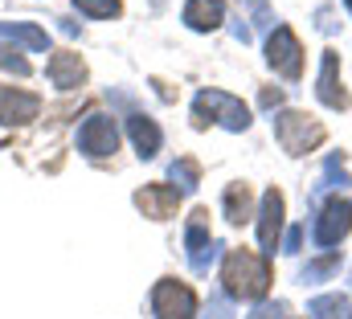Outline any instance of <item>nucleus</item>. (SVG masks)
I'll return each mask as SVG.
<instances>
[{"label":"nucleus","mask_w":352,"mask_h":319,"mask_svg":"<svg viewBox=\"0 0 352 319\" xmlns=\"http://www.w3.org/2000/svg\"><path fill=\"white\" fill-rule=\"evenodd\" d=\"M221 283H226V295L230 299H263L270 291V262L258 250H230L226 254V266H221Z\"/></svg>","instance_id":"f257e3e1"},{"label":"nucleus","mask_w":352,"mask_h":319,"mask_svg":"<svg viewBox=\"0 0 352 319\" xmlns=\"http://www.w3.org/2000/svg\"><path fill=\"white\" fill-rule=\"evenodd\" d=\"M274 135H278V144H283L287 156H307V152H316V148L328 140L324 123L311 119V115H303V111H283V115H274Z\"/></svg>","instance_id":"f03ea898"},{"label":"nucleus","mask_w":352,"mask_h":319,"mask_svg":"<svg viewBox=\"0 0 352 319\" xmlns=\"http://www.w3.org/2000/svg\"><path fill=\"white\" fill-rule=\"evenodd\" d=\"M192 123H197V127L221 123V127H230V131H246V127H250V111H246L234 94H226V90H201L197 102H192Z\"/></svg>","instance_id":"7ed1b4c3"},{"label":"nucleus","mask_w":352,"mask_h":319,"mask_svg":"<svg viewBox=\"0 0 352 319\" xmlns=\"http://www.w3.org/2000/svg\"><path fill=\"white\" fill-rule=\"evenodd\" d=\"M152 311H156V319H192L197 316V295L180 278H160L152 291Z\"/></svg>","instance_id":"20e7f679"},{"label":"nucleus","mask_w":352,"mask_h":319,"mask_svg":"<svg viewBox=\"0 0 352 319\" xmlns=\"http://www.w3.org/2000/svg\"><path fill=\"white\" fill-rule=\"evenodd\" d=\"M266 62H270L283 78H291V82L303 74V45H299L295 29L278 25V29L270 33V41H266Z\"/></svg>","instance_id":"39448f33"},{"label":"nucleus","mask_w":352,"mask_h":319,"mask_svg":"<svg viewBox=\"0 0 352 319\" xmlns=\"http://www.w3.org/2000/svg\"><path fill=\"white\" fill-rule=\"evenodd\" d=\"M349 230H352V201L349 197H332V201L320 209L316 241H320L324 250H332V245H340V241L349 238Z\"/></svg>","instance_id":"423d86ee"},{"label":"nucleus","mask_w":352,"mask_h":319,"mask_svg":"<svg viewBox=\"0 0 352 319\" xmlns=\"http://www.w3.org/2000/svg\"><path fill=\"white\" fill-rule=\"evenodd\" d=\"M184 245H188V258H192V270L205 274L209 270V258H213V230H209V209H192L188 213V226H184Z\"/></svg>","instance_id":"0eeeda50"},{"label":"nucleus","mask_w":352,"mask_h":319,"mask_svg":"<svg viewBox=\"0 0 352 319\" xmlns=\"http://www.w3.org/2000/svg\"><path fill=\"white\" fill-rule=\"evenodd\" d=\"M78 148H82L90 160L115 156V148H119V131H115L111 115H90L87 123H82V131H78Z\"/></svg>","instance_id":"6e6552de"},{"label":"nucleus","mask_w":352,"mask_h":319,"mask_svg":"<svg viewBox=\"0 0 352 319\" xmlns=\"http://www.w3.org/2000/svg\"><path fill=\"white\" fill-rule=\"evenodd\" d=\"M41 111V98L33 90H21V86H0V123L4 127H21V123H33Z\"/></svg>","instance_id":"1a4fd4ad"},{"label":"nucleus","mask_w":352,"mask_h":319,"mask_svg":"<svg viewBox=\"0 0 352 319\" xmlns=\"http://www.w3.org/2000/svg\"><path fill=\"white\" fill-rule=\"evenodd\" d=\"M283 209H287L283 192H278V188H266L263 209H258V241H263L266 254L283 245Z\"/></svg>","instance_id":"9d476101"},{"label":"nucleus","mask_w":352,"mask_h":319,"mask_svg":"<svg viewBox=\"0 0 352 319\" xmlns=\"http://www.w3.org/2000/svg\"><path fill=\"white\" fill-rule=\"evenodd\" d=\"M135 205H140L144 217L168 221L176 213V205H180V188H176V184H144V188L135 192Z\"/></svg>","instance_id":"9b49d317"},{"label":"nucleus","mask_w":352,"mask_h":319,"mask_svg":"<svg viewBox=\"0 0 352 319\" xmlns=\"http://www.w3.org/2000/svg\"><path fill=\"white\" fill-rule=\"evenodd\" d=\"M316 90H320V102H324V107H332V111H349L352 98H349V90L340 86V54H332V50L324 54L320 86H316Z\"/></svg>","instance_id":"f8f14e48"},{"label":"nucleus","mask_w":352,"mask_h":319,"mask_svg":"<svg viewBox=\"0 0 352 319\" xmlns=\"http://www.w3.org/2000/svg\"><path fill=\"white\" fill-rule=\"evenodd\" d=\"M45 74H50V82H54L58 90H74V86L87 82V62H82L74 50H58V54L50 58Z\"/></svg>","instance_id":"ddd939ff"},{"label":"nucleus","mask_w":352,"mask_h":319,"mask_svg":"<svg viewBox=\"0 0 352 319\" xmlns=\"http://www.w3.org/2000/svg\"><path fill=\"white\" fill-rule=\"evenodd\" d=\"M226 21V0H188L184 4V25L197 33H213Z\"/></svg>","instance_id":"4468645a"},{"label":"nucleus","mask_w":352,"mask_h":319,"mask_svg":"<svg viewBox=\"0 0 352 319\" xmlns=\"http://www.w3.org/2000/svg\"><path fill=\"white\" fill-rule=\"evenodd\" d=\"M127 131H131V144H135V152L144 160H152L160 152V144H164L156 119H148V115H131V119H127Z\"/></svg>","instance_id":"2eb2a0df"},{"label":"nucleus","mask_w":352,"mask_h":319,"mask_svg":"<svg viewBox=\"0 0 352 319\" xmlns=\"http://www.w3.org/2000/svg\"><path fill=\"white\" fill-rule=\"evenodd\" d=\"M226 217L234 221V226H246L250 217H254V192H250V184H230L226 188Z\"/></svg>","instance_id":"dca6fc26"},{"label":"nucleus","mask_w":352,"mask_h":319,"mask_svg":"<svg viewBox=\"0 0 352 319\" xmlns=\"http://www.w3.org/2000/svg\"><path fill=\"white\" fill-rule=\"evenodd\" d=\"M0 37L4 41H25L29 50H45L50 45V33L45 29H37V25H25V21H0Z\"/></svg>","instance_id":"f3484780"},{"label":"nucleus","mask_w":352,"mask_h":319,"mask_svg":"<svg viewBox=\"0 0 352 319\" xmlns=\"http://www.w3.org/2000/svg\"><path fill=\"white\" fill-rule=\"evenodd\" d=\"M307 311L316 319H352V299L349 295H320V299H311Z\"/></svg>","instance_id":"a211bd4d"},{"label":"nucleus","mask_w":352,"mask_h":319,"mask_svg":"<svg viewBox=\"0 0 352 319\" xmlns=\"http://www.w3.org/2000/svg\"><path fill=\"white\" fill-rule=\"evenodd\" d=\"M173 180H176V188H180V192L197 188V184H201V164H197L192 156H180L173 164Z\"/></svg>","instance_id":"6ab92c4d"},{"label":"nucleus","mask_w":352,"mask_h":319,"mask_svg":"<svg viewBox=\"0 0 352 319\" xmlns=\"http://www.w3.org/2000/svg\"><path fill=\"white\" fill-rule=\"evenodd\" d=\"M74 8L78 12H87L94 21H111V16H119L123 12V4L119 0H74Z\"/></svg>","instance_id":"aec40b11"},{"label":"nucleus","mask_w":352,"mask_h":319,"mask_svg":"<svg viewBox=\"0 0 352 319\" xmlns=\"http://www.w3.org/2000/svg\"><path fill=\"white\" fill-rule=\"evenodd\" d=\"M0 70L4 74H16V78H29V62L16 45H0Z\"/></svg>","instance_id":"412c9836"},{"label":"nucleus","mask_w":352,"mask_h":319,"mask_svg":"<svg viewBox=\"0 0 352 319\" xmlns=\"http://www.w3.org/2000/svg\"><path fill=\"white\" fill-rule=\"evenodd\" d=\"M336 266H340V254H324L320 262H307V270H303V278H307V283H311V278H328V274H332Z\"/></svg>","instance_id":"4be33fe9"},{"label":"nucleus","mask_w":352,"mask_h":319,"mask_svg":"<svg viewBox=\"0 0 352 319\" xmlns=\"http://www.w3.org/2000/svg\"><path fill=\"white\" fill-rule=\"evenodd\" d=\"M263 107H283V90H278V86H274V90L266 86L263 90Z\"/></svg>","instance_id":"5701e85b"},{"label":"nucleus","mask_w":352,"mask_h":319,"mask_svg":"<svg viewBox=\"0 0 352 319\" xmlns=\"http://www.w3.org/2000/svg\"><path fill=\"white\" fill-rule=\"evenodd\" d=\"M278 316H283V307L274 303V307H258V311H254L250 319H278Z\"/></svg>","instance_id":"b1692460"},{"label":"nucleus","mask_w":352,"mask_h":319,"mask_svg":"<svg viewBox=\"0 0 352 319\" xmlns=\"http://www.w3.org/2000/svg\"><path fill=\"white\" fill-rule=\"evenodd\" d=\"M299 241H303V226H295V230L287 234V250H299Z\"/></svg>","instance_id":"393cba45"},{"label":"nucleus","mask_w":352,"mask_h":319,"mask_svg":"<svg viewBox=\"0 0 352 319\" xmlns=\"http://www.w3.org/2000/svg\"><path fill=\"white\" fill-rule=\"evenodd\" d=\"M344 4H349V12H352V0H344Z\"/></svg>","instance_id":"a878e982"},{"label":"nucleus","mask_w":352,"mask_h":319,"mask_svg":"<svg viewBox=\"0 0 352 319\" xmlns=\"http://www.w3.org/2000/svg\"><path fill=\"white\" fill-rule=\"evenodd\" d=\"M349 283H352V278H349Z\"/></svg>","instance_id":"bb28decb"}]
</instances>
